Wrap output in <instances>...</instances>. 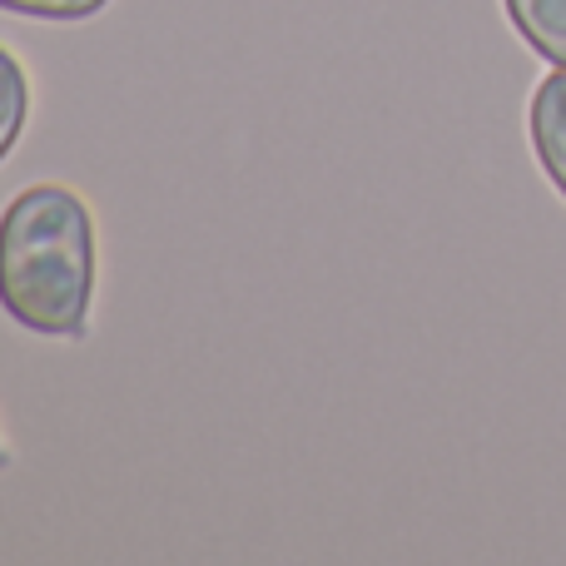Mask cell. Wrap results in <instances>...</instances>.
<instances>
[{
	"label": "cell",
	"instance_id": "1",
	"mask_svg": "<svg viewBox=\"0 0 566 566\" xmlns=\"http://www.w3.org/2000/svg\"><path fill=\"white\" fill-rule=\"evenodd\" d=\"M95 214L65 185H30L0 214V308L40 338H85Z\"/></svg>",
	"mask_w": 566,
	"mask_h": 566
},
{
	"label": "cell",
	"instance_id": "2",
	"mask_svg": "<svg viewBox=\"0 0 566 566\" xmlns=\"http://www.w3.org/2000/svg\"><path fill=\"white\" fill-rule=\"evenodd\" d=\"M527 135L532 155H537L542 175L552 179V189L566 199V70H552L527 105Z\"/></svg>",
	"mask_w": 566,
	"mask_h": 566
},
{
	"label": "cell",
	"instance_id": "3",
	"mask_svg": "<svg viewBox=\"0 0 566 566\" xmlns=\"http://www.w3.org/2000/svg\"><path fill=\"white\" fill-rule=\"evenodd\" d=\"M507 20L547 65L566 70V0H502Z\"/></svg>",
	"mask_w": 566,
	"mask_h": 566
},
{
	"label": "cell",
	"instance_id": "4",
	"mask_svg": "<svg viewBox=\"0 0 566 566\" xmlns=\"http://www.w3.org/2000/svg\"><path fill=\"white\" fill-rule=\"evenodd\" d=\"M30 119V75L15 60V50L0 45V165L10 159V149L20 145Z\"/></svg>",
	"mask_w": 566,
	"mask_h": 566
},
{
	"label": "cell",
	"instance_id": "5",
	"mask_svg": "<svg viewBox=\"0 0 566 566\" xmlns=\"http://www.w3.org/2000/svg\"><path fill=\"white\" fill-rule=\"evenodd\" d=\"M109 0H0L6 15H25V20H50V25H75V20L99 15Z\"/></svg>",
	"mask_w": 566,
	"mask_h": 566
}]
</instances>
